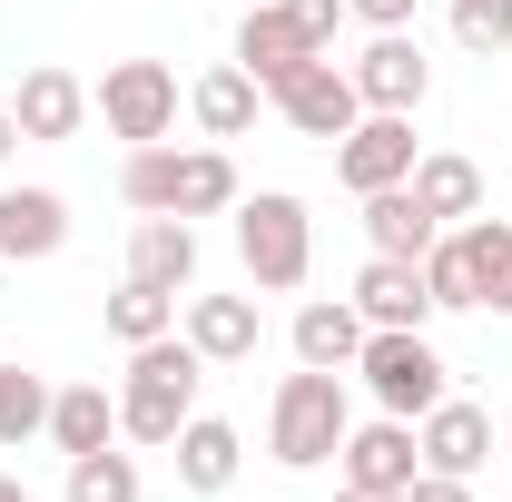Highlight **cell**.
I'll return each instance as SVG.
<instances>
[{
    "mask_svg": "<svg viewBox=\"0 0 512 502\" xmlns=\"http://www.w3.org/2000/svg\"><path fill=\"white\" fill-rule=\"evenodd\" d=\"M178 335H188L207 365H256V345H266V315L256 296H178Z\"/></svg>",
    "mask_w": 512,
    "mask_h": 502,
    "instance_id": "12",
    "label": "cell"
},
{
    "mask_svg": "<svg viewBox=\"0 0 512 502\" xmlns=\"http://www.w3.org/2000/svg\"><path fill=\"white\" fill-rule=\"evenodd\" d=\"M266 109H276V119L296 128V138H325V148H335L345 128L365 119V99H355V79H345L335 60H306L296 79H286V89H266Z\"/></svg>",
    "mask_w": 512,
    "mask_h": 502,
    "instance_id": "9",
    "label": "cell"
},
{
    "mask_svg": "<svg viewBox=\"0 0 512 502\" xmlns=\"http://www.w3.org/2000/svg\"><path fill=\"white\" fill-rule=\"evenodd\" d=\"M286 20L306 30V50H325V60H335V20H345V0H286Z\"/></svg>",
    "mask_w": 512,
    "mask_h": 502,
    "instance_id": "29",
    "label": "cell"
},
{
    "mask_svg": "<svg viewBox=\"0 0 512 502\" xmlns=\"http://www.w3.org/2000/svg\"><path fill=\"white\" fill-rule=\"evenodd\" d=\"M60 493H69V502H138V453H119V443H99V453H69Z\"/></svg>",
    "mask_w": 512,
    "mask_h": 502,
    "instance_id": "25",
    "label": "cell"
},
{
    "mask_svg": "<svg viewBox=\"0 0 512 502\" xmlns=\"http://www.w3.org/2000/svg\"><path fill=\"white\" fill-rule=\"evenodd\" d=\"M355 315L365 325H424L434 306V286H424V266L414 256H365V276H355Z\"/></svg>",
    "mask_w": 512,
    "mask_h": 502,
    "instance_id": "18",
    "label": "cell"
},
{
    "mask_svg": "<svg viewBox=\"0 0 512 502\" xmlns=\"http://www.w3.org/2000/svg\"><path fill=\"white\" fill-rule=\"evenodd\" d=\"M365 315H355V296H306L296 306V365H325V375H355V355H365Z\"/></svg>",
    "mask_w": 512,
    "mask_h": 502,
    "instance_id": "17",
    "label": "cell"
},
{
    "mask_svg": "<svg viewBox=\"0 0 512 502\" xmlns=\"http://www.w3.org/2000/svg\"><path fill=\"white\" fill-rule=\"evenodd\" d=\"M10 158H20V119L0 109V168H10Z\"/></svg>",
    "mask_w": 512,
    "mask_h": 502,
    "instance_id": "32",
    "label": "cell"
},
{
    "mask_svg": "<svg viewBox=\"0 0 512 502\" xmlns=\"http://www.w3.org/2000/svg\"><path fill=\"white\" fill-rule=\"evenodd\" d=\"M404 502H473V483H463V473H414Z\"/></svg>",
    "mask_w": 512,
    "mask_h": 502,
    "instance_id": "31",
    "label": "cell"
},
{
    "mask_svg": "<svg viewBox=\"0 0 512 502\" xmlns=\"http://www.w3.org/2000/svg\"><path fill=\"white\" fill-rule=\"evenodd\" d=\"M345 79H355V99H365V109L414 119V109H424V89H434V60L414 50V30H375V40L345 60Z\"/></svg>",
    "mask_w": 512,
    "mask_h": 502,
    "instance_id": "8",
    "label": "cell"
},
{
    "mask_svg": "<svg viewBox=\"0 0 512 502\" xmlns=\"http://www.w3.org/2000/svg\"><path fill=\"white\" fill-rule=\"evenodd\" d=\"M256 109H266V89H256L237 60H217V69H197V79H188V119L207 128V138H247Z\"/></svg>",
    "mask_w": 512,
    "mask_h": 502,
    "instance_id": "20",
    "label": "cell"
},
{
    "mask_svg": "<svg viewBox=\"0 0 512 502\" xmlns=\"http://www.w3.org/2000/svg\"><path fill=\"white\" fill-rule=\"evenodd\" d=\"M414 158H424V148H414V119H394V109H365V119L335 138V178H345L355 197L404 188V178H414Z\"/></svg>",
    "mask_w": 512,
    "mask_h": 502,
    "instance_id": "7",
    "label": "cell"
},
{
    "mask_svg": "<svg viewBox=\"0 0 512 502\" xmlns=\"http://www.w3.org/2000/svg\"><path fill=\"white\" fill-rule=\"evenodd\" d=\"M463 266H473V306L512 315V217H463Z\"/></svg>",
    "mask_w": 512,
    "mask_h": 502,
    "instance_id": "23",
    "label": "cell"
},
{
    "mask_svg": "<svg viewBox=\"0 0 512 502\" xmlns=\"http://www.w3.org/2000/svg\"><path fill=\"white\" fill-rule=\"evenodd\" d=\"M434 237H444V227L424 217L414 188H375V197H365V247H375V256H414V266H424Z\"/></svg>",
    "mask_w": 512,
    "mask_h": 502,
    "instance_id": "24",
    "label": "cell"
},
{
    "mask_svg": "<svg viewBox=\"0 0 512 502\" xmlns=\"http://www.w3.org/2000/svg\"><path fill=\"white\" fill-rule=\"evenodd\" d=\"M168 453H178V483H188V493H227L237 463H247V434H237L227 414H188Z\"/></svg>",
    "mask_w": 512,
    "mask_h": 502,
    "instance_id": "19",
    "label": "cell"
},
{
    "mask_svg": "<svg viewBox=\"0 0 512 502\" xmlns=\"http://www.w3.org/2000/svg\"><path fill=\"white\" fill-rule=\"evenodd\" d=\"M10 119H20V138H30V148H60V138H79V128H89V79H79V69H60V60L20 69Z\"/></svg>",
    "mask_w": 512,
    "mask_h": 502,
    "instance_id": "11",
    "label": "cell"
},
{
    "mask_svg": "<svg viewBox=\"0 0 512 502\" xmlns=\"http://www.w3.org/2000/svg\"><path fill=\"white\" fill-rule=\"evenodd\" d=\"M50 443H60V463L119 443V394L109 384H50Z\"/></svg>",
    "mask_w": 512,
    "mask_h": 502,
    "instance_id": "22",
    "label": "cell"
},
{
    "mask_svg": "<svg viewBox=\"0 0 512 502\" xmlns=\"http://www.w3.org/2000/svg\"><path fill=\"white\" fill-rule=\"evenodd\" d=\"M69 247V197L60 188H0V256L10 266H40Z\"/></svg>",
    "mask_w": 512,
    "mask_h": 502,
    "instance_id": "15",
    "label": "cell"
},
{
    "mask_svg": "<svg viewBox=\"0 0 512 502\" xmlns=\"http://www.w3.org/2000/svg\"><path fill=\"white\" fill-rule=\"evenodd\" d=\"M335 473L345 483H365V493H404L414 473H424V443L404 414H375V424H345V453H335Z\"/></svg>",
    "mask_w": 512,
    "mask_h": 502,
    "instance_id": "10",
    "label": "cell"
},
{
    "mask_svg": "<svg viewBox=\"0 0 512 502\" xmlns=\"http://www.w3.org/2000/svg\"><path fill=\"white\" fill-rule=\"evenodd\" d=\"M414 443H424V473H463V483H473V473L493 463V414H483L473 394H444V404L414 424Z\"/></svg>",
    "mask_w": 512,
    "mask_h": 502,
    "instance_id": "14",
    "label": "cell"
},
{
    "mask_svg": "<svg viewBox=\"0 0 512 502\" xmlns=\"http://www.w3.org/2000/svg\"><path fill=\"white\" fill-rule=\"evenodd\" d=\"M237 10H247V0H237Z\"/></svg>",
    "mask_w": 512,
    "mask_h": 502,
    "instance_id": "35",
    "label": "cell"
},
{
    "mask_svg": "<svg viewBox=\"0 0 512 502\" xmlns=\"http://www.w3.org/2000/svg\"><path fill=\"white\" fill-rule=\"evenodd\" d=\"M128 276L158 286V296H188L197 286V227L188 217H138L128 227Z\"/></svg>",
    "mask_w": 512,
    "mask_h": 502,
    "instance_id": "16",
    "label": "cell"
},
{
    "mask_svg": "<svg viewBox=\"0 0 512 502\" xmlns=\"http://www.w3.org/2000/svg\"><path fill=\"white\" fill-rule=\"evenodd\" d=\"M444 375H453V365L424 345V325H375L365 355H355V384L375 394V414H404V424H424V414L453 394Z\"/></svg>",
    "mask_w": 512,
    "mask_h": 502,
    "instance_id": "5",
    "label": "cell"
},
{
    "mask_svg": "<svg viewBox=\"0 0 512 502\" xmlns=\"http://www.w3.org/2000/svg\"><path fill=\"white\" fill-rule=\"evenodd\" d=\"M0 502H30V483H20V473H0Z\"/></svg>",
    "mask_w": 512,
    "mask_h": 502,
    "instance_id": "34",
    "label": "cell"
},
{
    "mask_svg": "<svg viewBox=\"0 0 512 502\" xmlns=\"http://www.w3.org/2000/svg\"><path fill=\"white\" fill-rule=\"evenodd\" d=\"M306 60H325V50H306V30L286 20V0H247V20H237V69H247L256 89H286Z\"/></svg>",
    "mask_w": 512,
    "mask_h": 502,
    "instance_id": "13",
    "label": "cell"
},
{
    "mask_svg": "<svg viewBox=\"0 0 512 502\" xmlns=\"http://www.w3.org/2000/svg\"><path fill=\"white\" fill-rule=\"evenodd\" d=\"M89 109H99L109 138L158 148V138L178 128V69H168V60H109V69H99V89H89Z\"/></svg>",
    "mask_w": 512,
    "mask_h": 502,
    "instance_id": "6",
    "label": "cell"
},
{
    "mask_svg": "<svg viewBox=\"0 0 512 502\" xmlns=\"http://www.w3.org/2000/svg\"><path fill=\"white\" fill-rule=\"evenodd\" d=\"M227 217H237V266H247L266 296H296V286L316 276V217H306L296 188H256V197H237Z\"/></svg>",
    "mask_w": 512,
    "mask_h": 502,
    "instance_id": "4",
    "label": "cell"
},
{
    "mask_svg": "<svg viewBox=\"0 0 512 502\" xmlns=\"http://www.w3.org/2000/svg\"><path fill=\"white\" fill-rule=\"evenodd\" d=\"M404 188L424 197V217H434V227H463V217H483V168H473V158H453V148H424Z\"/></svg>",
    "mask_w": 512,
    "mask_h": 502,
    "instance_id": "21",
    "label": "cell"
},
{
    "mask_svg": "<svg viewBox=\"0 0 512 502\" xmlns=\"http://www.w3.org/2000/svg\"><path fill=\"white\" fill-rule=\"evenodd\" d=\"M50 434V384L30 375V365H0V453H20V443Z\"/></svg>",
    "mask_w": 512,
    "mask_h": 502,
    "instance_id": "27",
    "label": "cell"
},
{
    "mask_svg": "<svg viewBox=\"0 0 512 502\" xmlns=\"http://www.w3.org/2000/svg\"><path fill=\"white\" fill-rule=\"evenodd\" d=\"M414 10L424 0H345V20H365V30H414Z\"/></svg>",
    "mask_w": 512,
    "mask_h": 502,
    "instance_id": "30",
    "label": "cell"
},
{
    "mask_svg": "<svg viewBox=\"0 0 512 502\" xmlns=\"http://www.w3.org/2000/svg\"><path fill=\"white\" fill-rule=\"evenodd\" d=\"M197 384H207V355L188 335H158V345H128V375H119V434L168 453L178 424L197 414Z\"/></svg>",
    "mask_w": 512,
    "mask_h": 502,
    "instance_id": "2",
    "label": "cell"
},
{
    "mask_svg": "<svg viewBox=\"0 0 512 502\" xmlns=\"http://www.w3.org/2000/svg\"><path fill=\"white\" fill-rule=\"evenodd\" d=\"M119 197L138 217H188L197 227V217H227L247 188H237V158H227L217 138H207V148H168V138H158V148H128Z\"/></svg>",
    "mask_w": 512,
    "mask_h": 502,
    "instance_id": "1",
    "label": "cell"
},
{
    "mask_svg": "<svg viewBox=\"0 0 512 502\" xmlns=\"http://www.w3.org/2000/svg\"><path fill=\"white\" fill-rule=\"evenodd\" d=\"M345 424H355V404H345V375H325V365H296V375L276 384V404H266V453H276L286 473H325V463L345 453Z\"/></svg>",
    "mask_w": 512,
    "mask_h": 502,
    "instance_id": "3",
    "label": "cell"
},
{
    "mask_svg": "<svg viewBox=\"0 0 512 502\" xmlns=\"http://www.w3.org/2000/svg\"><path fill=\"white\" fill-rule=\"evenodd\" d=\"M335 502H404V493H365V483H345V493H335Z\"/></svg>",
    "mask_w": 512,
    "mask_h": 502,
    "instance_id": "33",
    "label": "cell"
},
{
    "mask_svg": "<svg viewBox=\"0 0 512 502\" xmlns=\"http://www.w3.org/2000/svg\"><path fill=\"white\" fill-rule=\"evenodd\" d=\"M109 335L119 345H158V335H178V296H158V286H138V276H119V296H109Z\"/></svg>",
    "mask_w": 512,
    "mask_h": 502,
    "instance_id": "26",
    "label": "cell"
},
{
    "mask_svg": "<svg viewBox=\"0 0 512 502\" xmlns=\"http://www.w3.org/2000/svg\"><path fill=\"white\" fill-rule=\"evenodd\" d=\"M453 40L473 60H512V0H453Z\"/></svg>",
    "mask_w": 512,
    "mask_h": 502,
    "instance_id": "28",
    "label": "cell"
}]
</instances>
